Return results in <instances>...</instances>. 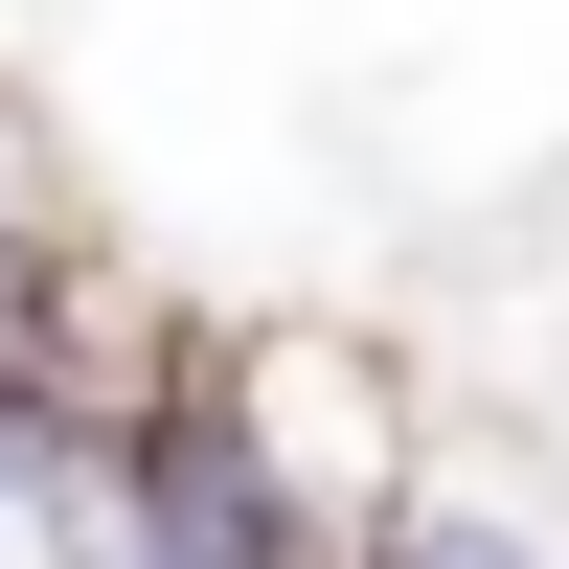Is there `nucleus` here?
I'll use <instances>...</instances> for the list:
<instances>
[{"label": "nucleus", "instance_id": "f257e3e1", "mask_svg": "<svg viewBox=\"0 0 569 569\" xmlns=\"http://www.w3.org/2000/svg\"><path fill=\"white\" fill-rule=\"evenodd\" d=\"M228 410H251L273 501H297V525L342 547V569H365V525L410 501V456H433L410 365H388V342H342V319H273V342H228Z\"/></svg>", "mask_w": 569, "mask_h": 569}, {"label": "nucleus", "instance_id": "f03ea898", "mask_svg": "<svg viewBox=\"0 0 569 569\" xmlns=\"http://www.w3.org/2000/svg\"><path fill=\"white\" fill-rule=\"evenodd\" d=\"M365 569H569V479L547 456H410V501L365 525Z\"/></svg>", "mask_w": 569, "mask_h": 569}, {"label": "nucleus", "instance_id": "7ed1b4c3", "mask_svg": "<svg viewBox=\"0 0 569 569\" xmlns=\"http://www.w3.org/2000/svg\"><path fill=\"white\" fill-rule=\"evenodd\" d=\"M46 251H91V182H69V137H46V91H0V297H23Z\"/></svg>", "mask_w": 569, "mask_h": 569}]
</instances>
